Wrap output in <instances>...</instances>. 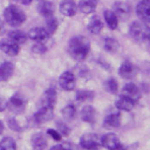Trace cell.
Segmentation results:
<instances>
[{"instance_id":"cell-34","label":"cell","mask_w":150,"mask_h":150,"mask_svg":"<svg viewBox=\"0 0 150 150\" xmlns=\"http://www.w3.org/2000/svg\"><path fill=\"white\" fill-rule=\"evenodd\" d=\"M32 52L39 55H42L47 52V47L43 45V42H36L33 47H32Z\"/></svg>"},{"instance_id":"cell-15","label":"cell","mask_w":150,"mask_h":150,"mask_svg":"<svg viewBox=\"0 0 150 150\" xmlns=\"http://www.w3.org/2000/svg\"><path fill=\"white\" fill-rule=\"evenodd\" d=\"M50 35L48 34V32L46 30L45 27H35L32 28L27 35V38H29L30 40L35 41V42H45Z\"/></svg>"},{"instance_id":"cell-13","label":"cell","mask_w":150,"mask_h":150,"mask_svg":"<svg viewBox=\"0 0 150 150\" xmlns=\"http://www.w3.org/2000/svg\"><path fill=\"white\" fill-rule=\"evenodd\" d=\"M53 109L54 108H49V107H40V109L34 115L35 122L41 124V123H46V122L50 121L53 118V116H54Z\"/></svg>"},{"instance_id":"cell-36","label":"cell","mask_w":150,"mask_h":150,"mask_svg":"<svg viewBox=\"0 0 150 150\" xmlns=\"http://www.w3.org/2000/svg\"><path fill=\"white\" fill-rule=\"evenodd\" d=\"M8 125H9V128H11L12 130H14V131H20V130H21V127L18 124V122H16L14 118H9V120H8Z\"/></svg>"},{"instance_id":"cell-33","label":"cell","mask_w":150,"mask_h":150,"mask_svg":"<svg viewBox=\"0 0 150 150\" xmlns=\"http://www.w3.org/2000/svg\"><path fill=\"white\" fill-rule=\"evenodd\" d=\"M56 127H57L56 130H57L62 136H69V134H70V128H69L64 122L57 121V122H56Z\"/></svg>"},{"instance_id":"cell-24","label":"cell","mask_w":150,"mask_h":150,"mask_svg":"<svg viewBox=\"0 0 150 150\" xmlns=\"http://www.w3.org/2000/svg\"><path fill=\"white\" fill-rule=\"evenodd\" d=\"M32 145L35 150H45L47 148V138L43 134L38 132L32 137Z\"/></svg>"},{"instance_id":"cell-42","label":"cell","mask_w":150,"mask_h":150,"mask_svg":"<svg viewBox=\"0 0 150 150\" xmlns=\"http://www.w3.org/2000/svg\"><path fill=\"white\" fill-rule=\"evenodd\" d=\"M2 131H4V123L0 121V134H1Z\"/></svg>"},{"instance_id":"cell-32","label":"cell","mask_w":150,"mask_h":150,"mask_svg":"<svg viewBox=\"0 0 150 150\" xmlns=\"http://www.w3.org/2000/svg\"><path fill=\"white\" fill-rule=\"evenodd\" d=\"M0 150H16V143L12 137H5L0 142Z\"/></svg>"},{"instance_id":"cell-2","label":"cell","mask_w":150,"mask_h":150,"mask_svg":"<svg viewBox=\"0 0 150 150\" xmlns=\"http://www.w3.org/2000/svg\"><path fill=\"white\" fill-rule=\"evenodd\" d=\"M4 18L5 21L12 26V27H18L22 25L26 20V14L25 12L16 5H9L5 8L4 11Z\"/></svg>"},{"instance_id":"cell-14","label":"cell","mask_w":150,"mask_h":150,"mask_svg":"<svg viewBox=\"0 0 150 150\" xmlns=\"http://www.w3.org/2000/svg\"><path fill=\"white\" fill-rule=\"evenodd\" d=\"M120 144H121V142H120V138L116 134L109 132V134H105L104 136L101 137V145L107 148L108 150H114Z\"/></svg>"},{"instance_id":"cell-23","label":"cell","mask_w":150,"mask_h":150,"mask_svg":"<svg viewBox=\"0 0 150 150\" xmlns=\"http://www.w3.org/2000/svg\"><path fill=\"white\" fill-rule=\"evenodd\" d=\"M115 105H116V108H117L118 110H121V111H130V110L134 108L135 102L121 95V96L116 100Z\"/></svg>"},{"instance_id":"cell-19","label":"cell","mask_w":150,"mask_h":150,"mask_svg":"<svg viewBox=\"0 0 150 150\" xmlns=\"http://www.w3.org/2000/svg\"><path fill=\"white\" fill-rule=\"evenodd\" d=\"M88 30L94 34V35H97L101 33V30L103 29V22L101 20V18L98 15H94L90 18L89 22H88V26H87Z\"/></svg>"},{"instance_id":"cell-40","label":"cell","mask_w":150,"mask_h":150,"mask_svg":"<svg viewBox=\"0 0 150 150\" xmlns=\"http://www.w3.org/2000/svg\"><path fill=\"white\" fill-rule=\"evenodd\" d=\"M142 88H143L144 93H148V91H150V87H149V84H146V83H143V84H142Z\"/></svg>"},{"instance_id":"cell-10","label":"cell","mask_w":150,"mask_h":150,"mask_svg":"<svg viewBox=\"0 0 150 150\" xmlns=\"http://www.w3.org/2000/svg\"><path fill=\"white\" fill-rule=\"evenodd\" d=\"M57 101V95H56V90L54 88H49L47 89L41 100H40V107H49V108H54L55 103Z\"/></svg>"},{"instance_id":"cell-16","label":"cell","mask_w":150,"mask_h":150,"mask_svg":"<svg viewBox=\"0 0 150 150\" xmlns=\"http://www.w3.org/2000/svg\"><path fill=\"white\" fill-rule=\"evenodd\" d=\"M19 46L20 45L15 43L14 41H12L9 39L8 40H4V41L0 42V49L5 54H7L9 56H15V55L19 54V52H20V47Z\"/></svg>"},{"instance_id":"cell-31","label":"cell","mask_w":150,"mask_h":150,"mask_svg":"<svg viewBox=\"0 0 150 150\" xmlns=\"http://www.w3.org/2000/svg\"><path fill=\"white\" fill-rule=\"evenodd\" d=\"M62 116L67 120V121H71L76 117V108L74 104H67L63 109H62Z\"/></svg>"},{"instance_id":"cell-30","label":"cell","mask_w":150,"mask_h":150,"mask_svg":"<svg viewBox=\"0 0 150 150\" xmlns=\"http://www.w3.org/2000/svg\"><path fill=\"white\" fill-rule=\"evenodd\" d=\"M57 27H59V20L56 18H54V16L47 18V20H46V27L45 28H46V30L48 32L49 35H53L56 32Z\"/></svg>"},{"instance_id":"cell-37","label":"cell","mask_w":150,"mask_h":150,"mask_svg":"<svg viewBox=\"0 0 150 150\" xmlns=\"http://www.w3.org/2000/svg\"><path fill=\"white\" fill-rule=\"evenodd\" d=\"M50 150H71L70 149V145L68 143H64V144H57V145H54Z\"/></svg>"},{"instance_id":"cell-12","label":"cell","mask_w":150,"mask_h":150,"mask_svg":"<svg viewBox=\"0 0 150 150\" xmlns=\"http://www.w3.org/2000/svg\"><path fill=\"white\" fill-rule=\"evenodd\" d=\"M59 9L62 15L71 18L77 13V5L74 0H62L59 6Z\"/></svg>"},{"instance_id":"cell-39","label":"cell","mask_w":150,"mask_h":150,"mask_svg":"<svg viewBox=\"0 0 150 150\" xmlns=\"http://www.w3.org/2000/svg\"><path fill=\"white\" fill-rule=\"evenodd\" d=\"M13 1H15V2H20V4H22V5H29L33 0H13Z\"/></svg>"},{"instance_id":"cell-17","label":"cell","mask_w":150,"mask_h":150,"mask_svg":"<svg viewBox=\"0 0 150 150\" xmlns=\"http://www.w3.org/2000/svg\"><path fill=\"white\" fill-rule=\"evenodd\" d=\"M54 9H55V7H54V4H53L52 1L41 0V1L38 4V11H39V13H40L42 16H45L46 19L53 16Z\"/></svg>"},{"instance_id":"cell-3","label":"cell","mask_w":150,"mask_h":150,"mask_svg":"<svg viewBox=\"0 0 150 150\" xmlns=\"http://www.w3.org/2000/svg\"><path fill=\"white\" fill-rule=\"evenodd\" d=\"M148 27L143 21H134L129 27V35L136 42H143L146 39Z\"/></svg>"},{"instance_id":"cell-27","label":"cell","mask_w":150,"mask_h":150,"mask_svg":"<svg viewBox=\"0 0 150 150\" xmlns=\"http://www.w3.org/2000/svg\"><path fill=\"white\" fill-rule=\"evenodd\" d=\"M95 93L93 90H88V89H81L76 91L75 98L77 102H89L94 98Z\"/></svg>"},{"instance_id":"cell-35","label":"cell","mask_w":150,"mask_h":150,"mask_svg":"<svg viewBox=\"0 0 150 150\" xmlns=\"http://www.w3.org/2000/svg\"><path fill=\"white\" fill-rule=\"evenodd\" d=\"M47 134L54 139V141H61V138H62V135L57 131V130H55V129H48L47 130Z\"/></svg>"},{"instance_id":"cell-25","label":"cell","mask_w":150,"mask_h":150,"mask_svg":"<svg viewBox=\"0 0 150 150\" xmlns=\"http://www.w3.org/2000/svg\"><path fill=\"white\" fill-rule=\"evenodd\" d=\"M121 124V114L120 112H111L105 116L104 118V125L107 128H117Z\"/></svg>"},{"instance_id":"cell-44","label":"cell","mask_w":150,"mask_h":150,"mask_svg":"<svg viewBox=\"0 0 150 150\" xmlns=\"http://www.w3.org/2000/svg\"><path fill=\"white\" fill-rule=\"evenodd\" d=\"M96 1H98V0H96Z\"/></svg>"},{"instance_id":"cell-38","label":"cell","mask_w":150,"mask_h":150,"mask_svg":"<svg viewBox=\"0 0 150 150\" xmlns=\"http://www.w3.org/2000/svg\"><path fill=\"white\" fill-rule=\"evenodd\" d=\"M6 108H7V102H6V100L0 96V111H4Z\"/></svg>"},{"instance_id":"cell-1","label":"cell","mask_w":150,"mask_h":150,"mask_svg":"<svg viewBox=\"0 0 150 150\" xmlns=\"http://www.w3.org/2000/svg\"><path fill=\"white\" fill-rule=\"evenodd\" d=\"M90 52V41L84 35H75L69 40L68 53L76 61H83Z\"/></svg>"},{"instance_id":"cell-41","label":"cell","mask_w":150,"mask_h":150,"mask_svg":"<svg viewBox=\"0 0 150 150\" xmlns=\"http://www.w3.org/2000/svg\"><path fill=\"white\" fill-rule=\"evenodd\" d=\"M146 41H148V43L150 45V28L148 29V33H146V39H145Z\"/></svg>"},{"instance_id":"cell-11","label":"cell","mask_w":150,"mask_h":150,"mask_svg":"<svg viewBox=\"0 0 150 150\" xmlns=\"http://www.w3.org/2000/svg\"><path fill=\"white\" fill-rule=\"evenodd\" d=\"M7 105L9 107V109L16 114H20L21 111L25 110L26 108V100L20 95V94H14L11 100L9 103H7Z\"/></svg>"},{"instance_id":"cell-26","label":"cell","mask_w":150,"mask_h":150,"mask_svg":"<svg viewBox=\"0 0 150 150\" xmlns=\"http://www.w3.org/2000/svg\"><path fill=\"white\" fill-rule=\"evenodd\" d=\"M14 73V66L12 62H4L0 66V81H7Z\"/></svg>"},{"instance_id":"cell-22","label":"cell","mask_w":150,"mask_h":150,"mask_svg":"<svg viewBox=\"0 0 150 150\" xmlns=\"http://www.w3.org/2000/svg\"><path fill=\"white\" fill-rule=\"evenodd\" d=\"M103 48L107 53L109 54H115L118 48H120V43L118 41L115 39V38H111V36H105L103 39Z\"/></svg>"},{"instance_id":"cell-20","label":"cell","mask_w":150,"mask_h":150,"mask_svg":"<svg viewBox=\"0 0 150 150\" xmlns=\"http://www.w3.org/2000/svg\"><path fill=\"white\" fill-rule=\"evenodd\" d=\"M97 6L96 0H80L77 4V9L83 14H90L94 13Z\"/></svg>"},{"instance_id":"cell-4","label":"cell","mask_w":150,"mask_h":150,"mask_svg":"<svg viewBox=\"0 0 150 150\" xmlns=\"http://www.w3.org/2000/svg\"><path fill=\"white\" fill-rule=\"evenodd\" d=\"M80 146L84 150H97L101 146V137L93 132L84 134L80 138Z\"/></svg>"},{"instance_id":"cell-5","label":"cell","mask_w":150,"mask_h":150,"mask_svg":"<svg viewBox=\"0 0 150 150\" xmlns=\"http://www.w3.org/2000/svg\"><path fill=\"white\" fill-rule=\"evenodd\" d=\"M59 84L60 87L63 89V90H67V91H70V90H74L75 89V86H76V77H75V74L67 70V71H63L60 77H59Z\"/></svg>"},{"instance_id":"cell-21","label":"cell","mask_w":150,"mask_h":150,"mask_svg":"<svg viewBox=\"0 0 150 150\" xmlns=\"http://www.w3.org/2000/svg\"><path fill=\"white\" fill-rule=\"evenodd\" d=\"M103 16H104V21H105L107 26H108L111 30L117 29V27H118V18H117V15L115 14L114 11H111V9H105V11L103 12Z\"/></svg>"},{"instance_id":"cell-18","label":"cell","mask_w":150,"mask_h":150,"mask_svg":"<svg viewBox=\"0 0 150 150\" xmlns=\"http://www.w3.org/2000/svg\"><path fill=\"white\" fill-rule=\"evenodd\" d=\"M81 118L83 122H87L89 124L95 123L96 121V110L91 105H84L81 109Z\"/></svg>"},{"instance_id":"cell-9","label":"cell","mask_w":150,"mask_h":150,"mask_svg":"<svg viewBox=\"0 0 150 150\" xmlns=\"http://www.w3.org/2000/svg\"><path fill=\"white\" fill-rule=\"evenodd\" d=\"M141 89L135 84V83H127L123 88H122V96L134 101L135 103L141 98Z\"/></svg>"},{"instance_id":"cell-28","label":"cell","mask_w":150,"mask_h":150,"mask_svg":"<svg viewBox=\"0 0 150 150\" xmlns=\"http://www.w3.org/2000/svg\"><path fill=\"white\" fill-rule=\"evenodd\" d=\"M8 38H9V40H12V41H14L15 43H18V45H22V43H25L26 42V40H27V34H25L22 30H12L9 34H8Z\"/></svg>"},{"instance_id":"cell-43","label":"cell","mask_w":150,"mask_h":150,"mask_svg":"<svg viewBox=\"0 0 150 150\" xmlns=\"http://www.w3.org/2000/svg\"><path fill=\"white\" fill-rule=\"evenodd\" d=\"M1 30H2V21L0 20V33H1Z\"/></svg>"},{"instance_id":"cell-6","label":"cell","mask_w":150,"mask_h":150,"mask_svg":"<svg viewBox=\"0 0 150 150\" xmlns=\"http://www.w3.org/2000/svg\"><path fill=\"white\" fill-rule=\"evenodd\" d=\"M136 14L144 23H150V0H141L136 6Z\"/></svg>"},{"instance_id":"cell-29","label":"cell","mask_w":150,"mask_h":150,"mask_svg":"<svg viewBox=\"0 0 150 150\" xmlns=\"http://www.w3.org/2000/svg\"><path fill=\"white\" fill-rule=\"evenodd\" d=\"M104 88L108 93L112 94V95H116L118 93V82L116 79L114 77H109L104 81Z\"/></svg>"},{"instance_id":"cell-7","label":"cell","mask_w":150,"mask_h":150,"mask_svg":"<svg viewBox=\"0 0 150 150\" xmlns=\"http://www.w3.org/2000/svg\"><path fill=\"white\" fill-rule=\"evenodd\" d=\"M112 8H114L112 11L115 12L118 19H128L132 11L131 5L127 1H116Z\"/></svg>"},{"instance_id":"cell-8","label":"cell","mask_w":150,"mask_h":150,"mask_svg":"<svg viewBox=\"0 0 150 150\" xmlns=\"http://www.w3.org/2000/svg\"><path fill=\"white\" fill-rule=\"evenodd\" d=\"M137 74V68L136 66L131 62V61H128L125 60L118 68V75L123 79H127V80H130L132 77H135Z\"/></svg>"}]
</instances>
